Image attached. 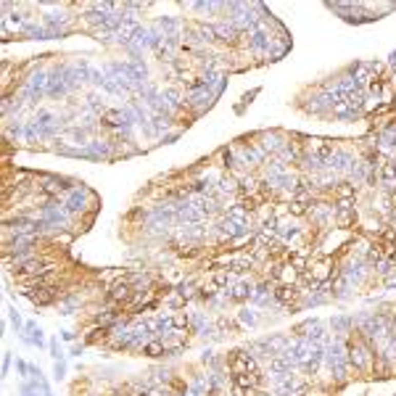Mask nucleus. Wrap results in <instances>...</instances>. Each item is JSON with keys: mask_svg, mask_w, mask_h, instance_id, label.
Instances as JSON below:
<instances>
[{"mask_svg": "<svg viewBox=\"0 0 396 396\" xmlns=\"http://www.w3.org/2000/svg\"><path fill=\"white\" fill-rule=\"evenodd\" d=\"M346 359H349V365L354 370H359V372H372V367H375V354H372L370 344L362 335H354L346 344Z\"/></svg>", "mask_w": 396, "mask_h": 396, "instance_id": "f257e3e1", "label": "nucleus"}, {"mask_svg": "<svg viewBox=\"0 0 396 396\" xmlns=\"http://www.w3.org/2000/svg\"><path fill=\"white\" fill-rule=\"evenodd\" d=\"M227 367L232 375H241V372H256V362L248 351H232V357L227 359Z\"/></svg>", "mask_w": 396, "mask_h": 396, "instance_id": "f03ea898", "label": "nucleus"}, {"mask_svg": "<svg viewBox=\"0 0 396 396\" xmlns=\"http://www.w3.org/2000/svg\"><path fill=\"white\" fill-rule=\"evenodd\" d=\"M357 222V209H354V201H341L335 206V225L338 227H351Z\"/></svg>", "mask_w": 396, "mask_h": 396, "instance_id": "7ed1b4c3", "label": "nucleus"}, {"mask_svg": "<svg viewBox=\"0 0 396 396\" xmlns=\"http://www.w3.org/2000/svg\"><path fill=\"white\" fill-rule=\"evenodd\" d=\"M140 354H143V357H151V359H159V357H167V354H169V349H167V344H164V341H159V338H151L148 344L140 349Z\"/></svg>", "mask_w": 396, "mask_h": 396, "instance_id": "20e7f679", "label": "nucleus"}, {"mask_svg": "<svg viewBox=\"0 0 396 396\" xmlns=\"http://www.w3.org/2000/svg\"><path fill=\"white\" fill-rule=\"evenodd\" d=\"M275 299L280 304H285V307H291V304L299 299V291H296V285L291 283H285V285H278V291H275Z\"/></svg>", "mask_w": 396, "mask_h": 396, "instance_id": "39448f33", "label": "nucleus"}, {"mask_svg": "<svg viewBox=\"0 0 396 396\" xmlns=\"http://www.w3.org/2000/svg\"><path fill=\"white\" fill-rule=\"evenodd\" d=\"M227 291H230L227 296L232 301H246V299H251V291H254V288H251L248 283H235V285H230Z\"/></svg>", "mask_w": 396, "mask_h": 396, "instance_id": "423d86ee", "label": "nucleus"}, {"mask_svg": "<svg viewBox=\"0 0 396 396\" xmlns=\"http://www.w3.org/2000/svg\"><path fill=\"white\" fill-rule=\"evenodd\" d=\"M333 190H335V195L341 198V201H354V195H357V188L351 183H338Z\"/></svg>", "mask_w": 396, "mask_h": 396, "instance_id": "0eeeda50", "label": "nucleus"}, {"mask_svg": "<svg viewBox=\"0 0 396 396\" xmlns=\"http://www.w3.org/2000/svg\"><path fill=\"white\" fill-rule=\"evenodd\" d=\"M8 312H11V322H13V328L19 330V328H22V314L16 312V309H8Z\"/></svg>", "mask_w": 396, "mask_h": 396, "instance_id": "6e6552de", "label": "nucleus"}, {"mask_svg": "<svg viewBox=\"0 0 396 396\" xmlns=\"http://www.w3.org/2000/svg\"><path fill=\"white\" fill-rule=\"evenodd\" d=\"M241 320H243V322H248V325H254V322H256V317L251 314L248 309H246V312H241Z\"/></svg>", "mask_w": 396, "mask_h": 396, "instance_id": "1a4fd4ad", "label": "nucleus"}, {"mask_svg": "<svg viewBox=\"0 0 396 396\" xmlns=\"http://www.w3.org/2000/svg\"><path fill=\"white\" fill-rule=\"evenodd\" d=\"M64 372H66L64 362H56V378H58V381H61V378H64Z\"/></svg>", "mask_w": 396, "mask_h": 396, "instance_id": "9d476101", "label": "nucleus"}]
</instances>
